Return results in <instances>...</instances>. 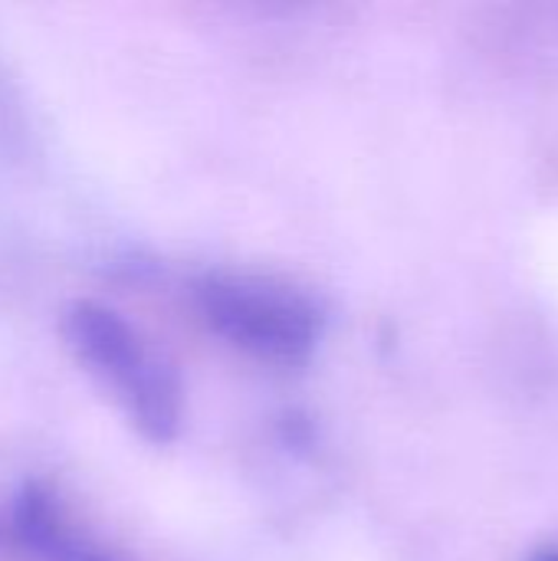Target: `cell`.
<instances>
[{"label":"cell","mask_w":558,"mask_h":561,"mask_svg":"<svg viewBox=\"0 0 558 561\" xmlns=\"http://www.w3.org/2000/svg\"><path fill=\"white\" fill-rule=\"evenodd\" d=\"M13 542L33 561H125L89 533L46 483H26L10 510Z\"/></svg>","instance_id":"cell-3"},{"label":"cell","mask_w":558,"mask_h":561,"mask_svg":"<svg viewBox=\"0 0 558 561\" xmlns=\"http://www.w3.org/2000/svg\"><path fill=\"white\" fill-rule=\"evenodd\" d=\"M194 309L224 345L280 368L306 365L319 348L326 322L319 302L299 286L237 270L201 276L194 283Z\"/></svg>","instance_id":"cell-2"},{"label":"cell","mask_w":558,"mask_h":561,"mask_svg":"<svg viewBox=\"0 0 558 561\" xmlns=\"http://www.w3.org/2000/svg\"><path fill=\"white\" fill-rule=\"evenodd\" d=\"M72 358L118 404L148 444H171L184 424V385L174 365L112 306L72 299L59 319Z\"/></svg>","instance_id":"cell-1"},{"label":"cell","mask_w":558,"mask_h":561,"mask_svg":"<svg viewBox=\"0 0 558 561\" xmlns=\"http://www.w3.org/2000/svg\"><path fill=\"white\" fill-rule=\"evenodd\" d=\"M526 561H558V546H539Z\"/></svg>","instance_id":"cell-4"}]
</instances>
